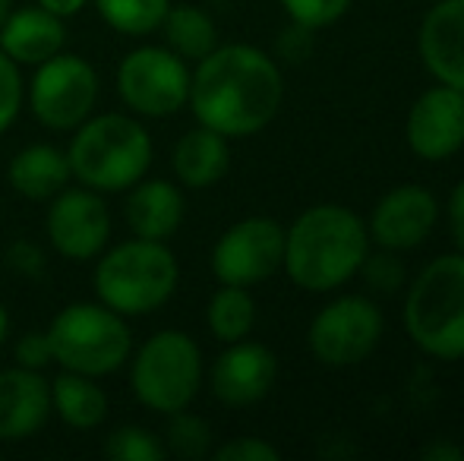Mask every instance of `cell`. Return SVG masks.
I'll return each mask as SVG.
<instances>
[{"instance_id": "cell-12", "label": "cell", "mask_w": 464, "mask_h": 461, "mask_svg": "<svg viewBox=\"0 0 464 461\" xmlns=\"http://www.w3.org/2000/svg\"><path fill=\"white\" fill-rule=\"evenodd\" d=\"M48 240L63 259L86 263L104 250L111 237V216L98 190H67L63 187L54 197L44 218Z\"/></svg>"}, {"instance_id": "cell-34", "label": "cell", "mask_w": 464, "mask_h": 461, "mask_svg": "<svg viewBox=\"0 0 464 461\" xmlns=\"http://www.w3.org/2000/svg\"><path fill=\"white\" fill-rule=\"evenodd\" d=\"M449 225H452V237L464 253V180L455 187L452 199H449Z\"/></svg>"}, {"instance_id": "cell-22", "label": "cell", "mask_w": 464, "mask_h": 461, "mask_svg": "<svg viewBox=\"0 0 464 461\" xmlns=\"http://www.w3.org/2000/svg\"><path fill=\"white\" fill-rule=\"evenodd\" d=\"M51 408L73 430H95L108 418V395L95 382V376L63 370L51 382Z\"/></svg>"}, {"instance_id": "cell-26", "label": "cell", "mask_w": 464, "mask_h": 461, "mask_svg": "<svg viewBox=\"0 0 464 461\" xmlns=\"http://www.w3.org/2000/svg\"><path fill=\"white\" fill-rule=\"evenodd\" d=\"M104 458L111 461H165V439H159L146 427H117L102 446Z\"/></svg>"}, {"instance_id": "cell-32", "label": "cell", "mask_w": 464, "mask_h": 461, "mask_svg": "<svg viewBox=\"0 0 464 461\" xmlns=\"http://www.w3.org/2000/svg\"><path fill=\"white\" fill-rule=\"evenodd\" d=\"M363 263H367V282H372L382 291L398 288L401 269H398V263L392 256H372V259H363Z\"/></svg>"}, {"instance_id": "cell-35", "label": "cell", "mask_w": 464, "mask_h": 461, "mask_svg": "<svg viewBox=\"0 0 464 461\" xmlns=\"http://www.w3.org/2000/svg\"><path fill=\"white\" fill-rule=\"evenodd\" d=\"M420 458L427 461H461L464 458V449H459V446L452 443H430L427 449H420Z\"/></svg>"}, {"instance_id": "cell-25", "label": "cell", "mask_w": 464, "mask_h": 461, "mask_svg": "<svg viewBox=\"0 0 464 461\" xmlns=\"http://www.w3.org/2000/svg\"><path fill=\"white\" fill-rule=\"evenodd\" d=\"M98 16L123 35H149L161 25L171 0H95Z\"/></svg>"}, {"instance_id": "cell-11", "label": "cell", "mask_w": 464, "mask_h": 461, "mask_svg": "<svg viewBox=\"0 0 464 461\" xmlns=\"http://www.w3.org/2000/svg\"><path fill=\"white\" fill-rule=\"evenodd\" d=\"M285 263V228L272 218H244L218 237L212 272L221 284L250 288L266 282Z\"/></svg>"}, {"instance_id": "cell-13", "label": "cell", "mask_w": 464, "mask_h": 461, "mask_svg": "<svg viewBox=\"0 0 464 461\" xmlns=\"http://www.w3.org/2000/svg\"><path fill=\"white\" fill-rule=\"evenodd\" d=\"M408 142L420 158L442 161L464 146V92L436 86L414 101L408 117Z\"/></svg>"}, {"instance_id": "cell-37", "label": "cell", "mask_w": 464, "mask_h": 461, "mask_svg": "<svg viewBox=\"0 0 464 461\" xmlns=\"http://www.w3.org/2000/svg\"><path fill=\"white\" fill-rule=\"evenodd\" d=\"M6 335H10V313H6V307L0 303V345L6 341Z\"/></svg>"}, {"instance_id": "cell-17", "label": "cell", "mask_w": 464, "mask_h": 461, "mask_svg": "<svg viewBox=\"0 0 464 461\" xmlns=\"http://www.w3.org/2000/svg\"><path fill=\"white\" fill-rule=\"evenodd\" d=\"M420 57L442 86L464 92V0H440L423 16Z\"/></svg>"}, {"instance_id": "cell-30", "label": "cell", "mask_w": 464, "mask_h": 461, "mask_svg": "<svg viewBox=\"0 0 464 461\" xmlns=\"http://www.w3.org/2000/svg\"><path fill=\"white\" fill-rule=\"evenodd\" d=\"M215 458L218 461H278L281 452L276 446L266 443V439L240 437V439H231V443L218 446V449H215Z\"/></svg>"}, {"instance_id": "cell-1", "label": "cell", "mask_w": 464, "mask_h": 461, "mask_svg": "<svg viewBox=\"0 0 464 461\" xmlns=\"http://www.w3.org/2000/svg\"><path fill=\"white\" fill-rule=\"evenodd\" d=\"M281 95V70L266 51L225 44L199 61L187 101L202 127L221 136H253L278 114Z\"/></svg>"}, {"instance_id": "cell-21", "label": "cell", "mask_w": 464, "mask_h": 461, "mask_svg": "<svg viewBox=\"0 0 464 461\" xmlns=\"http://www.w3.org/2000/svg\"><path fill=\"white\" fill-rule=\"evenodd\" d=\"M171 165L174 174L180 178V184L189 187V190H206V187L218 184L227 174V165H231L227 136L215 133L208 127L189 130L174 146Z\"/></svg>"}, {"instance_id": "cell-5", "label": "cell", "mask_w": 464, "mask_h": 461, "mask_svg": "<svg viewBox=\"0 0 464 461\" xmlns=\"http://www.w3.org/2000/svg\"><path fill=\"white\" fill-rule=\"evenodd\" d=\"M408 335L440 360L464 357V253L440 256L417 275L404 303Z\"/></svg>"}, {"instance_id": "cell-2", "label": "cell", "mask_w": 464, "mask_h": 461, "mask_svg": "<svg viewBox=\"0 0 464 461\" xmlns=\"http://www.w3.org/2000/svg\"><path fill=\"white\" fill-rule=\"evenodd\" d=\"M367 259V228L344 206H313L285 231V269L304 291L344 284Z\"/></svg>"}, {"instance_id": "cell-29", "label": "cell", "mask_w": 464, "mask_h": 461, "mask_svg": "<svg viewBox=\"0 0 464 461\" xmlns=\"http://www.w3.org/2000/svg\"><path fill=\"white\" fill-rule=\"evenodd\" d=\"M19 63L0 51V133L16 120L19 108H23V76H19Z\"/></svg>"}, {"instance_id": "cell-28", "label": "cell", "mask_w": 464, "mask_h": 461, "mask_svg": "<svg viewBox=\"0 0 464 461\" xmlns=\"http://www.w3.org/2000/svg\"><path fill=\"white\" fill-rule=\"evenodd\" d=\"M281 6L294 23L306 25V29H323L344 16L351 0H281Z\"/></svg>"}, {"instance_id": "cell-18", "label": "cell", "mask_w": 464, "mask_h": 461, "mask_svg": "<svg viewBox=\"0 0 464 461\" xmlns=\"http://www.w3.org/2000/svg\"><path fill=\"white\" fill-rule=\"evenodd\" d=\"M67 42L63 19L44 6H23L10 10L0 25V51L16 63H44L48 57L61 54Z\"/></svg>"}, {"instance_id": "cell-36", "label": "cell", "mask_w": 464, "mask_h": 461, "mask_svg": "<svg viewBox=\"0 0 464 461\" xmlns=\"http://www.w3.org/2000/svg\"><path fill=\"white\" fill-rule=\"evenodd\" d=\"M89 0H38V6H44V10H51L54 16L67 19V16H76V13L86 6Z\"/></svg>"}, {"instance_id": "cell-15", "label": "cell", "mask_w": 464, "mask_h": 461, "mask_svg": "<svg viewBox=\"0 0 464 461\" xmlns=\"http://www.w3.org/2000/svg\"><path fill=\"white\" fill-rule=\"evenodd\" d=\"M51 418V382L38 370H0V443L35 437Z\"/></svg>"}, {"instance_id": "cell-23", "label": "cell", "mask_w": 464, "mask_h": 461, "mask_svg": "<svg viewBox=\"0 0 464 461\" xmlns=\"http://www.w3.org/2000/svg\"><path fill=\"white\" fill-rule=\"evenodd\" d=\"M161 25H165L168 48L184 61H202L218 48V32H215L212 16H206L196 6H168Z\"/></svg>"}, {"instance_id": "cell-6", "label": "cell", "mask_w": 464, "mask_h": 461, "mask_svg": "<svg viewBox=\"0 0 464 461\" xmlns=\"http://www.w3.org/2000/svg\"><path fill=\"white\" fill-rule=\"evenodd\" d=\"M51 354L63 370L108 376L121 370L133 348V332L117 310L104 303H70L48 326Z\"/></svg>"}, {"instance_id": "cell-33", "label": "cell", "mask_w": 464, "mask_h": 461, "mask_svg": "<svg viewBox=\"0 0 464 461\" xmlns=\"http://www.w3.org/2000/svg\"><path fill=\"white\" fill-rule=\"evenodd\" d=\"M310 32L313 29L294 23L291 29H287L285 35L278 38V51L287 57V61H304V57L310 54Z\"/></svg>"}, {"instance_id": "cell-38", "label": "cell", "mask_w": 464, "mask_h": 461, "mask_svg": "<svg viewBox=\"0 0 464 461\" xmlns=\"http://www.w3.org/2000/svg\"><path fill=\"white\" fill-rule=\"evenodd\" d=\"M10 10H13V0H0V25H4L6 16H10Z\"/></svg>"}, {"instance_id": "cell-9", "label": "cell", "mask_w": 464, "mask_h": 461, "mask_svg": "<svg viewBox=\"0 0 464 461\" xmlns=\"http://www.w3.org/2000/svg\"><path fill=\"white\" fill-rule=\"evenodd\" d=\"M98 101V73L76 54H54L32 76V114L48 130H76Z\"/></svg>"}, {"instance_id": "cell-4", "label": "cell", "mask_w": 464, "mask_h": 461, "mask_svg": "<svg viewBox=\"0 0 464 461\" xmlns=\"http://www.w3.org/2000/svg\"><path fill=\"white\" fill-rule=\"evenodd\" d=\"M178 275V259L165 240L136 237L98 259L95 294L121 316H146L174 294Z\"/></svg>"}, {"instance_id": "cell-24", "label": "cell", "mask_w": 464, "mask_h": 461, "mask_svg": "<svg viewBox=\"0 0 464 461\" xmlns=\"http://www.w3.org/2000/svg\"><path fill=\"white\" fill-rule=\"evenodd\" d=\"M253 322H256V303H253L250 291L240 284H225L215 291L208 301V329L218 341H240L250 335Z\"/></svg>"}, {"instance_id": "cell-7", "label": "cell", "mask_w": 464, "mask_h": 461, "mask_svg": "<svg viewBox=\"0 0 464 461\" xmlns=\"http://www.w3.org/2000/svg\"><path fill=\"white\" fill-rule=\"evenodd\" d=\"M202 386V354L187 332L165 329L140 348L133 360V392L159 414L184 411Z\"/></svg>"}, {"instance_id": "cell-19", "label": "cell", "mask_w": 464, "mask_h": 461, "mask_svg": "<svg viewBox=\"0 0 464 461\" xmlns=\"http://www.w3.org/2000/svg\"><path fill=\"white\" fill-rule=\"evenodd\" d=\"M127 225L146 240L174 237L184 225V193L171 180H142L127 199Z\"/></svg>"}, {"instance_id": "cell-20", "label": "cell", "mask_w": 464, "mask_h": 461, "mask_svg": "<svg viewBox=\"0 0 464 461\" xmlns=\"http://www.w3.org/2000/svg\"><path fill=\"white\" fill-rule=\"evenodd\" d=\"M6 178L19 197L44 203V199H54L70 184L73 171H70L67 152L48 146V142H35V146H25L13 155Z\"/></svg>"}, {"instance_id": "cell-14", "label": "cell", "mask_w": 464, "mask_h": 461, "mask_svg": "<svg viewBox=\"0 0 464 461\" xmlns=\"http://www.w3.org/2000/svg\"><path fill=\"white\" fill-rule=\"evenodd\" d=\"M278 360L266 345L259 341H231V348L225 354H218V360L212 363V395L221 405L231 408H246L256 405L259 399H266L276 382Z\"/></svg>"}, {"instance_id": "cell-16", "label": "cell", "mask_w": 464, "mask_h": 461, "mask_svg": "<svg viewBox=\"0 0 464 461\" xmlns=\"http://www.w3.org/2000/svg\"><path fill=\"white\" fill-rule=\"evenodd\" d=\"M440 206L436 197L423 187H398L372 212V237L385 250H411L423 244L436 228Z\"/></svg>"}, {"instance_id": "cell-3", "label": "cell", "mask_w": 464, "mask_h": 461, "mask_svg": "<svg viewBox=\"0 0 464 461\" xmlns=\"http://www.w3.org/2000/svg\"><path fill=\"white\" fill-rule=\"evenodd\" d=\"M67 149L73 178L98 193H121L140 184L152 165V139L130 114H102L82 120Z\"/></svg>"}, {"instance_id": "cell-27", "label": "cell", "mask_w": 464, "mask_h": 461, "mask_svg": "<svg viewBox=\"0 0 464 461\" xmlns=\"http://www.w3.org/2000/svg\"><path fill=\"white\" fill-rule=\"evenodd\" d=\"M171 424H168V437H165V449L168 456L178 458H202L208 456V446H212V430L202 418L184 411L168 414Z\"/></svg>"}, {"instance_id": "cell-8", "label": "cell", "mask_w": 464, "mask_h": 461, "mask_svg": "<svg viewBox=\"0 0 464 461\" xmlns=\"http://www.w3.org/2000/svg\"><path fill=\"white\" fill-rule=\"evenodd\" d=\"M117 92L130 111L142 117H171L189 99V70L171 48L130 51L117 67Z\"/></svg>"}, {"instance_id": "cell-10", "label": "cell", "mask_w": 464, "mask_h": 461, "mask_svg": "<svg viewBox=\"0 0 464 461\" xmlns=\"http://www.w3.org/2000/svg\"><path fill=\"white\" fill-rule=\"evenodd\" d=\"M382 339V313L367 297H342L319 310L310 326V351L329 367H351Z\"/></svg>"}, {"instance_id": "cell-31", "label": "cell", "mask_w": 464, "mask_h": 461, "mask_svg": "<svg viewBox=\"0 0 464 461\" xmlns=\"http://www.w3.org/2000/svg\"><path fill=\"white\" fill-rule=\"evenodd\" d=\"M54 360L51 354V341L48 332H29L16 341V363L19 367H29V370H42Z\"/></svg>"}]
</instances>
